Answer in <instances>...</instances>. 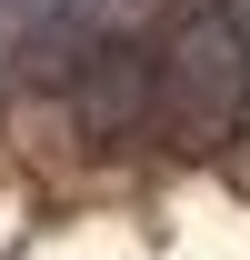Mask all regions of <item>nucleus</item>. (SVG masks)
Returning a JSON list of instances; mask_svg holds the SVG:
<instances>
[{"label":"nucleus","mask_w":250,"mask_h":260,"mask_svg":"<svg viewBox=\"0 0 250 260\" xmlns=\"http://www.w3.org/2000/svg\"><path fill=\"white\" fill-rule=\"evenodd\" d=\"M150 60H160V100H180V110H200V120L250 110V30L230 20V10H190Z\"/></svg>","instance_id":"nucleus-1"},{"label":"nucleus","mask_w":250,"mask_h":260,"mask_svg":"<svg viewBox=\"0 0 250 260\" xmlns=\"http://www.w3.org/2000/svg\"><path fill=\"white\" fill-rule=\"evenodd\" d=\"M220 10H230V20H240V30H250V0H220Z\"/></svg>","instance_id":"nucleus-2"}]
</instances>
